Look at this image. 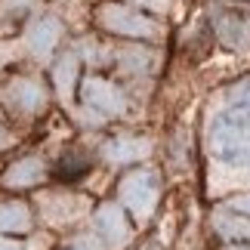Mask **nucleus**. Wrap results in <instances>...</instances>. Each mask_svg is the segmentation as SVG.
I'll use <instances>...</instances> for the list:
<instances>
[{
    "mask_svg": "<svg viewBox=\"0 0 250 250\" xmlns=\"http://www.w3.org/2000/svg\"><path fill=\"white\" fill-rule=\"evenodd\" d=\"M0 226H3V229H25V226H28L25 210H22V207H6V210H0Z\"/></svg>",
    "mask_w": 250,
    "mask_h": 250,
    "instance_id": "obj_1",
    "label": "nucleus"
}]
</instances>
